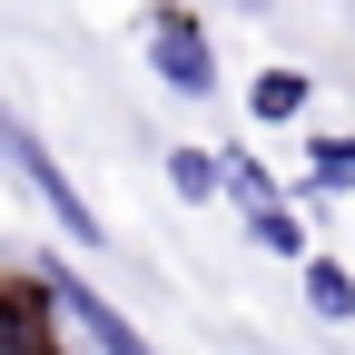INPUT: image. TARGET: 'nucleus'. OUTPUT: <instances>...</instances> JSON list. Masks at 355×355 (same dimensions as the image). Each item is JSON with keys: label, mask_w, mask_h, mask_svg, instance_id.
<instances>
[{"label": "nucleus", "mask_w": 355, "mask_h": 355, "mask_svg": "<svg viewBox=\"0 0 355 355\" xmlns=\"http://www.w3.org/2000/svg\"><path fill=\"white\" fill-rule=\"evenodd\" d=\"M148 60H158V79L178 99H217V50H207V30L188 10H148Z\"/></svg>", "instance_id": "nucleus-3"}, {"label": "nucleus", "mask_w": 355, "mask_h": 355, "mask_svg": "<svg viewBox=\"0 0 355 355\" xmlns=\"http://www.w3.org/2000/svg\"><path fill=\"white\" fill-rule=\"evenodd\" d=\"M60 306L40 296L30 266H0V355H60Z\"/></svg>", "instance_id": "nucleus-4"}, {"label": "nucleus", "mask_w": 355, "mask_h": 355, "mask_svg": "<svg viewBox=\"0 0 355 355\" xmlns=\"http://www.w3.org/2000/svg\"><path fill=\"white\" fill-rule=\"evenodd\" d=\"M316 188H355V139H316Z\"/></svg>", "instance_id": "nucleus-9"}, {"label": "nucleus", "mask_w": 355, "mask_h": 355, "mask_svg": "<svg viewBox=\"0 0 355 355\" xmlns=\"http://www.w3.org/2000/svg\"><path fill=\"white\" fill-rule=\"evenodd\" d=\"M306 296H316V316H326V326L355 316V277H345L336 257H306Z\"/></svg>", "instance_id": "nucleus-5"}, {"label": "nucleus", "mask_w": 355, "mask_h": 355, "mask_svg": "<svg viewBox=\"0 0 355 355\" xmlns=\"http://www.w3.org/2000/svg\"><path fill=\"white\" fill-rule=\"evenodd\" d=\"M247 237L266 247V257H306V217L277 198V207H247Z\"/></svg>", "instance_id": "nucleus-6"}, {"label": "nucleus", "mask_w": 355, "mask_h": 355, "mask_svg": "<svg viewBox=\"0 0 355 355\" xmlns=\"http://www.w3.org/2000/svg\"><path fill=\"white\" fill-rule=\"evenodd\" d=\"M168 178H178V198H217V148H178Z\"/></svg>", "instance_id": "nucleus-8"}, {"label": "nucleus", "mask_w": 355, "mask_h": 355, "mask_svg": "<svg viewBox=\"0 0 355 355\" xmlns=\"http://www.w3.org/2000/svg\"><path fill=\"white\" fill-rule=\"evenodd\" d=\"M30 277H40V296H50V306H60V316H69V326H79L89 345H99V355H158V345H148L139 326L119 316V306H99V286H79L69 266H30Z\"/></svg>", "instance_id": "nucleus-2"}, {"label": "nucleus", "mask_w": 355, "mask_h": 355, "mask_svg": "<svg viewBox=\"0 0 355 355\" xmlns=\"http://www.w3.org/2000/svg\"><path fill=\"white\" fill-rule=\"evenodd\" d=\"M0 148H10V158H20V178H30V198H40V207H50V217H60V227H69L79 247H99V207H89V198L69 188V178H60V158H50V148H40V128H20L10 109H0Z\"/></svg>", "instance_id": "nucleus-1"}, {"label": "nucleus", "mask_w": 355, "mask_h": 355, "mask_svg": "<svg viewBox=\"0 0 355 355\" xmlns=\"http://www.w3.org/2000/svg\"><path fill=\"white\" fill-rule=\"evenodd\" d=\"M247 109H257V119H296V109H306V79H296V69H257Z\"/></svg>", "instance_id": "nucleus-7"}]
</instances>
